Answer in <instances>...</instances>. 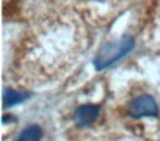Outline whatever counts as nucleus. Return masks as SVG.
<instances>
[{
	"instance_id": "7ed1b4c3",
	"label": "nucleus",
	"mask_w": 160,
	"mask_h": 141,
	"mask_svg": "<svg viewBox=\"0 0 160 141\" xmlns=\"http://www.w3.org/2000/svg\"><path fill=\"white\" fill-rule=\"evenodd\" d=\"M98 113H100V107L98 105H81L74 112V120L79 127H86V126H91L98 119Z\"/></svg>"
},
{
	"instance_id": "f257e3e1",
	"label": "nucleus",
	"mask_w": 160,
	"mask_h": 141,
	"mask_svg": "<svg viewBox=\"0 0 160 141\" xmlns=\"http://www.w3.org/2000/svg\"><path fill=\"white\" fill-rule=\"evenodd\" d=\"M132 48H134V40H132L131 36H122L121 40L110 41V43L105 45V47L97 53L93 64L98 71L107 69V67H110V65H114L117 60L124 58Z\"/></svg>"
},
{
	"instance_id": "39448f33",
	"label": "nucleus",
	"mask_w": 160,
	"mask_h": 141,
	"mask_svg": "<svg viewBox=\"0 0 160 141\" xmlns=\"http://www.w3.org/2000/svg\"><path fill=\"white\" fill-rule=\"evenodd\" d=\"M28 93H21V91H18V89H12V88H9L7 91L4 93V105H16V103H19V102H22L24 98H28Z\"/></svg>"
},
{
	"instance_id": "423d86ee",
	"label": "nucleus",
	"mask_w": 160,
	"mask_h": 141,
	"mask_svg": "<svg viewBox=\"0 0 160 141\" xmlns=\"http://www.w3.org/2000/svg\"><path fill=\"white\" fill-rule=\"evenodd\" d=\"M100 2H103V0H100Z\"/></svg>"
},
{
	"instance_id": "20e7f679",
	"label": "nucleus",
	"mask_w": 160,
	"mask_h": 141,
	"mask_svg": "<svg viewBox=\"0 0 160 141\" xmlns=\"http://www.w3.org/2000/svg\"><path fill=\"white\" fill-rule=\"evenodd\" d=\"M43 136V131L40 126H28L19 134L18 141H40Z\"/></svg>"
},
{
	"instance_id": "f03ea898",
	"label": "nucleus",
	"mask_w": 160,
	"mask_h": 141,
	"mask_svg": "<svg viewBox=\"0 0 160 141\" xmlns=\"http://www.w3.org/2000/svg\"><path fill=\"white\" fill-rule=\"evenodd\" d=\"M128 112L131 117H157L158 107L153 96L150 95H139L129 102Z\"/></svg>"
}]
</instances>
